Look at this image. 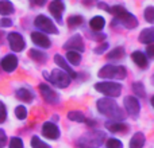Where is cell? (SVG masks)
<instances>
[{
  "label": "cell",
  "mask_w": 154,
  "mask_h": 148,
  "mask_svg": "<svg viewBox=\"0 0 154 148\" xmlns=\"http://www.w3.org/2000/svg\"><path fill=\"white\" fill-rule=\"evenodd\" d=\"M97 111L100 112L101 114H104L106 117L111 119V121H120V120L125 119V112L119 108L116 102L111 98H100L97 100Z\"/></svg>",
  "instance_id": "6da1fadb"
},
{
  "label": "cell",
  "mask_w": 154,
  "mask_h": 148,
  "mask_svg": "<svg viewBox=\"0 0 154 148\" xmlns=\"http://www.w3.org/2000/svg\"><path fill=\"white\" fill-rule=\"evenodd\" d=\"M104 140H106V133L100 132V131H92L77 140V146L79 148H99L103 146Z\"/></svg>",
  "instance_id": "7a4b0ae2"
},
{
  "label": "cell",
  "mask_w": 154,
  "mask_h": 148,
  "mask_svg": "<svg viewBox=\"0 0 154 148\" xmlns=\"http://www.w3.org/2000/svg\"><path fill=\"white\" fill-rule=\"evenodd\" d=\"M97 75L100 78H114V79H125L127 75V70L125 66H114V65H106L99 70Z\"/></svg>",
  "instance_id": "3957f363"
},
{
  "label": "cell",
  "mask_w": 154,
  "mask_h": 148,
  "mask_svg": "<svg viewBox=\"0 0 154 148\" xmlns=\"http://www.w3.org/2000/svg\"><path fill=\"white\" fill-rule=\"evenodd\" d=\"M95 89L97 92L103 93L107 97H119L122 93V85L118 82H97L95 85Z\"/></svg>",
  "instance_id": "277c9868"
},
{
  "label": "cell",
  "mask_w": 154,
  "mask_h": 148,
  "mask_svg": "<svg viewBox=\"0 0 154 148\" xmlns=\"http://www.w3.org/2000/svg\"><path fill=\"white\" fill-rule=\"evenodd\" d=\"M116 24H122L123 27L131 30V28H135V27L138 26V20H137V18L133 15V13H130L126 10H123L120 13L115 15V20H112V26H116Z\"/></svg>",
  "instance_id": "5b68a950"
},
{
  "label": "cell",
  "mask_w": 154,
  "mask_h": 148,
  "mask_svg": "<svg viewBox=\"0 0 154 148\" xmlns=\"http://www.w3.org/2000/svg\"><path fill=\"white\" fill-rule=\"evenodd\" d=\"M45 78L49 79V81H50L51 84H54L56 86L61 87V89L69 86V84H70V77L68 75L64 70H61V69H60V70L58 69L53 70L50 75H48V74L45 73Z\"/></svg>",
  "instance_id": "8992f818"
},
{
  "label": "cell",
  "mask_w": 154,
  "mask_h": 148,
  "mask_svg": "<svg viewBox=\"0 0 154 148\" xmlns=\"http://www.w3.org/2000/svg\"><path fill=\"white\" fill-rule=\"evenodd\" d=\"M34 24L37 28L42 30V31L48 32V34H58V28L56 27V24L49 18H46L45 15H38L34 20Z\"/></svg>",
  "instance_id": "52a82bcc"
},
{
  "label": "cell",
  "mask_w": 154,
  "mask_h": 148,
  "mask_svg": "<svg viewBox=\"0 0 154 148\" xmlns=\"http://www.w3.org/2000/svg\"><path fill=\"white\" fill-rule=\"evenodd\" d=\"M123 104H125V108L127 111V113L130 114L131 117H138L139 112H141V104H139L138 98L134 97V96H127L123 100Z\"/></svg>",
  "instance_id": "ba28073f"
},
{
  "label": "cell",
  "mask_w": 154,
  "mask_h": 148,
  "mask_svg": "<svg viewBox=\"0 0 154 148\" xmlns=\"http://www.w3.org/2000/svg\"><path fill=\"white\" fill-rule=\"evenodd\" d=\"M64 49H65V50H68V51H77V53H80V51H81V53H82V51H84V49H85L82 37H81V35H79V34L73 35V37L64 45Z\"/></svg>",
  "instance_id": "9c48e42d"
},
{
  "label": "cell",
  "mask_w": 154,
  "mask_h": 148,
  "mask_svg": "<svg viewBox=\"0 0 154 148\" xmlns=\"http://www.w3.org/2000/svg\"><path fill=\"white\" fill-rule=\"evenodd\" d=\"M8 43H10L11 50L16 51V53L22 51L24 49V46H26L23 37H22L20 34H18V32H11V34H8Z\"/></svg>",
  "instance_id": "30bf717a"
},
{
  "label": "cell",
  "mask_w": 154,
  "mask_h": 148,
  "mask_svg": "<svg viewBox=\"0 0 154 148\" xmlns=\"http://www.w3.org/2000/svg\"><path fill=\"white\" fill-rule=\"evenodd\" d=\"M39 90H41V94H42L43 100H45L46 102H49V104H56L57 101L60 100V98H58V94H57V93L54 92V90L51 89L49 85L41 84V85H39Z\"/></svg>",
  "instance_id": "8fae6325"
},
{
  "label": "cell",
  "mask_w": 154,
  "mask_h": 148,
  "mask_svg": "<svg viewBox=\"0 0 154 148\" xmlns=\"http://www.w3.org/2000/svg\"><path fill=\"white\" fill-rule=\"evenodd\" d=\"M49 11L53 15V18L56 19L57 22L61 23L62 22V12L65 11V4L61 1V0H53V1L49 4Z\"/></svg>",
  "instance_id": "7c38bea8"
},
{
  "label": "cell",
  "mask_w": 154,
  "mask_h": 148,
  "mask_svg": "<svg viewBox=\"0 0 154 148\" xmlns=\"http://www.w3.org/2000/svg\"><path fill=\"white\" fill-rule=\"evenodd\" d=\"M42 135L46 139H50V140H56L60 138V129L56 124L53 123H45L42 127Z\"/></svg>",
  "instance_id": "4fadbf2b"
},
{
  "label": "cell",
  "mask_w": 154,
  "mask_h": 148,
  "mask_svg": "<svg viewBox=\"0 0 154 148\" xmlns=\"http://www.w3.org/2000/svg\"><path fill=\"white\" fill-rule=\"evenodd\" d=\"M54 62H56V64L60 66V69L64 70V72L70 77V79L77 78V73L72 69V67H70V65L68 64V61H65L64 57H61L60 54H56V55H54Z\"/></svg>",
  "instance_id": "5bb4252c"
},
{
  "label": "cell",
  "mask_w": 154,
  "mask_h": 148,
  "mask_svg": "<svg viewBox=\"0 0 154 148\" xmlns=\"http://www.w3.org/2000/svg\"><path fill=\"white\" fill-rule=\"evenodd\" d=\"M31 40L37 46H39V47H42V49H49L51 46L50 39H49L45 34L38 32V31H35V32H32V34H31Z\"/></svg>",
  "instance_id": "9a60e30c"
},
{
  "label": "cell",
  "mask_w": 154,
  "mask_h": 148,
  "mask_svg": "<svg viewBox=\"0 0 154 148\" xmlns=\"http://www.w3.org/2000/svg\"><path fill=\"white\" fill-rule=\"evenodd\" d=\"M16 66H18V58L15 55H12V54H8L2 59V67L4 72L8 73L14 72L16 69Z\"/></svg>",
  "instance_id": "2e32d148"
},
{
  "label": "cell",
  "mask_w": 154,
  "mask_h": 148,
  "mask_svg": "<svg viewBox=\"0 0 154 148\" xmlns=\"http://www.w3.org/2000/svg\"><path fill=\"white\" fill-rule=\"evenodd\" d=\"M131 59H133L134 64L138 67H141V69H146V67L149 66L146 55H145L142 51H134V53L131 54Z\"/></svg>",
  "instance_id": "e0dca14e"
},
{
  "label": "cell",
  "mask_w": 154,
  "mask_h": 148,
  "mask_svg": "<svg viewBox=\"0 0 154 148\" xmlns=\"http://www.w3.org/2000/svg\"><path fill=\"white\" fill-rule=\"evenodd\" d=\"M139 42L145 45H150L154 42V27L142 30V32L139 34Z\"/></svg>",
  "instance_id": "ac0fdd59"
},
{
  "label": "cell",
  "mask_w": 154,
  "mask_h": 148,
  "mask_svg": "<svg viewBox=\"0 0 154 148\" xmlns=\"http://www.w3.org/2000/svg\"><path fill=\"white\" fill-rule=\"evenodd\" d=\"M106 128L111 132H127L128 127L127 124L120 121H107L106 123Z\"/></svg>",
  "instance_id": "d6986e66"
},
{
  "label": "cell",
  "mask_w": 154,
  "mask_h": 148,
  "mask_svg": "<svg viewBox=\"0 0 154 148\" xmlns=\"http://www.w3.org/2000/svg\"><path fill=\"white\" fill-rule=\"evenodd\" d=\"M146 138L142 132H137L130 140V148H143Z\"/></svg>",
  "instance_id": "ffe728a7"
},
{
  "label": "cell",
  "mask_w": 154,
  "mask_h": 148,
  "mask_svg": "<svg viewBox=\"0 0 154 148\" xmlns=\"http://www.w3.org/2000/svg\"><path fill=\"white\" fill-rule=\"evenodd\" d=\"M89 26L93 31H101L104 28V26H106V20H104L103 16H99V15L93 16L89 22Z\"/></svg>",
  "instance_id": "44dd1931"
},
{
  "label": "cell",
  "mask_w": 154,
  "mask_h": 148,
  "mask_svg": "<svg viewBox=\"0 0 154 148\" xmlns=\"http://www.w3.org/2000/svg\"><path fill=\"white\" fill-rule=\"evenodd\" d=\"M16 97L20 101H23V102H31L32 98H34V94L31 93V90L22 87V89H19L18 92H16Z\"/></svg>",
  "instance_id": "7402d4cb"
},
{
  "label": "cell",
  "mask_w": 154,
  "mask_h": 148,
  "mask_svg": "<svg viewBox=\"0 0 154 148\" xmlns=\"http://www.w3.org/2000/svg\"><path fill=\"white\" fill-rule=\"evenodd\" d=\"M14 12V4L8 0H0V13L2 15H10Z\"/></svg>",
  "instance_id": "603a6c76"
},
{
  "label": "cell",
  "mask_w": 154,
  "mask_h": 148,
  "mask_svg": "<svg viewBox=\"0 0 154 148\" xmlns=\"http://www.w3.org/2000/svg\"><path fill=\"white\" fill-rule=\"evenodd\" d=\"M68 119L72 120V121H77V123H85L87 117L84 116V113L80 111H72L68 113Z\"/></svg>",
  "instance_id": "cb8c5ba5"
},
{
  "label": "cell",
  "mask_w": 154,
  "mask_h": 148,
  "mask_svg": "<svg viewBox=\"0 0 154 148\" xmlns=\"http://www.w3.org/2000/svg\"><path fill=\"white\" fill-rule=\"evenodd\" d=\"M66 61H68V64H72L76 66V65H79L80 61H81V55H80V53H77V51H68Z\"/></svg>",
  "instance_id": "d4e9b609"
},
{
  "label": "cell",
  "mask_w": 154,
  "mask_h": 148,
  "mask_svg": "<svg viewBox=\"0 0 154 148\" xmlns=\"http://www.w3.org/2000/svg\"><path fill=\"white\" fill-rule=\"evenodd\" d=\"M123 57H125V49L123 47H116L111 53L107 54V58L108 59H122Z\"/></svg>",
  "instance_id": "484cf974"
},
{
  "label": "cell",
  "mask_w": 154,
  "mask_h": 148,
  "mask_svg": "<svg viewBox=\"0 0 154 148\" xmlns=\"http://www.w3.org/2000/svg\"><path fill=\"white\" fill-rule=\"evenodd\" d=\"M30 57H31L34 61H37V62H45L46 61V54L45 53H42V51H39V50H34L32 49L31 51H30Z\"/></svg>",
  "instance_id": "4316f807"
},
{
  "label": "cell",
  "mask_w": 154,
  "mask_h": 148,
  "mask_svg": "<svg viewBox=\"0 0 154 148\" xmlns=\"http://www.w3.org/2000/svg\"><path fill=\"white\" fill-rule=\"evenodd\" d=\"M143 16H145V20L146 22H149V23H154V7L149 5V7L145 8Z\"/></svg>",
  "instance_id": "83f0119b"
},
{
  "label": "cell",
  "mask_w": 154,
  "mask_h": 148,
  "mask_svg": "<svg viewBox=\"0 0 154 148\" xmlns=\"http://www.w3.org/2000/svg\"><path fill=\"white\" fill-rule=\"evenodd\" d=\"M82 22H84V19H82V16H80V15H73L68 19L69 27H77V26H80Z\"/></svg>",
  "instance_id": "f1b7e54d"
},
{
  "label": "cell",
  "mask_w": 154,
  "mask_h": 148,
  "mask_svg": "<svg viewBox=\"0 0 154 148\" xmlns=\"http://www.w3.org/2000/svg\"><path fill=\"white\" fill-rule=\"evenodd\" d=\"M133 90L138 97H143L145 96V87L142 82H134L133 84Z\"/></svg>",
  "instance_id": "f546056e"
},
{
  "label": "cell",
  "mask_w": 154,
  "mask_h": 148,
  "mask_svg": "<svg viewBox=\"0 0 154 148\" xmlns=\"http://www.w3.org/2000/svg\"><path fill=\"white\" fill-rule=\"evenodd\" d=\"M15 116L18 117L19 120H24L27 117V109L24 108L23 105H19L15 108Z\"/></svg>",
  "instance_id": "4dcf8cb0"
},
{
  "label": "cell",
  "mask_w": 154,
  "mask_h": 148,
  "mask_svg": "<svg viewBox=\"0 0 154 148\" xmlns=\"http://www.w3.org/2000/svg\"><path fill=\"white\" fill-rule=\"evenodd\" d=\"M31 147L32 148H50L46 143H43L38 136H34V138L31 139Z\"/></svg>",
  "instance_id": "1f68e13d"
},
{
  "label": "cell",
  "mask_w": 154,
  "mask_h": 148,
  "mask_svg": "<svg viewBox=\"0 0 154 148\" xmlns=\"http://www.w3.org/2000/svg\"><path fill=\"white\" fill-rule=\"evenodd\" d=\"M106 147L107 148H123V144L118 139H108L106 143Z\"/></svg>",
  "instance_id": "d6a6232c"
},
{
  "label": "cell",
  "mask_w": 154,
  "mask_h": 148,
  "mask_svg": "<svg viewBox=\"0 0 154 148\" xmlns=\"http://www.w3.org/2000/svg\"><path fill=\"white\" fill-rule=\"evenodd\" d=\"M8 148H23V141L19 138H12L10 141V147Z\"/></svg>",
  "instance_id": "836d02e7"
},
{
  "label": "cell",
  "mask_w": 154,
  "mask_h": 148,
  "mask_svg": "<svg viewBox=\"0 0 154 148\" xmlns=\"http://www.w3.org/2000/svg\"><path fill=\"white\" fill-rule=\"evenodd\" d=\"M7 119V109H5V105L0 101V124L5 121Z\"/></svg>",
  "instance_id": "e575fe53"
},
{
  "label": "cell",
  "mask_w": 154,
  "mask_h": 148,
  "mask_svg": "<svg viewBox=\"0 0 154 148\" xmlns=\"http://www.w3.org/2000/svg\"><path fill=\"white\" fill-rule=\"evenodd\" d=\"M7 143V135L3 129H0V148H3Z\"/></svg>",
  "instance_id": "d590c367"
},
{
  "label": "cell",
  "mask_w": 154,
  "mask_h": 148,
  "mask_svg": "<svg viewBox=\"0 0 154 148\" xmlns=\"http://www.w3.org/2000/svg\"><path fill=\"white\" fill-rule=\"evenodd\" d=\"M107 49H108V43H103L101 46H99V47L95 49V53L96 54H101V53H104Z\"/></svg>",
  "instance_id": "8d00e7d4"
},
{
  "label": "cell",
  "mask_w": 154,
  "mask_h": 148,
  "mask_svg": "<svg viewBox=\"0 0 154 148\" xmlns=\"http://www.w3.org/2000/svg\"><path fill=\"white\" fill-rule=\"evenodd\" d=\"M146 54L150 57V58H154V43H150L146 49Z\"/></svg>",
  "instance_id": "74e56055"
},
{
  "label": "cell",
  "mask_w": 154,
  "mask_h": 148,
  "mask_svg": "<svg viewBox=\"0 0 154 148\" xmlns=\"http://www.w3.org/2000/svg\"><path fill=\"white\" fill-rule=\"evenodd\" d=\"M0 26L2 27H10V26H12V22L7 18H3L2 20H0Z\"/></svg>",
  "instance_id": "f35d334b"
},
{
  "label": "cell",
  "mask_w": 154,
  "mask_h": 148,
  "mask_svg": "<svg viewBox=\"0 0 154 148\" xmlns=\"http://www.w3.org/2000/svg\"><path fill=\"white\" fill-rule=\"evenodd\" d=\"M46 1H48V0H32V3H34L35 5H39V7H41V5L45 4Z\"/></svg>",
  "instance_id": "ab89813d"
},
{
  "label": "cell",
  "mask_w": 154,
  "mask_h": 148,
  "mask_svg": "<svg viewBox=\"0 0 154 148\" xmlns=\"http://www.w3.org/2000/svg\"><path fill=\"white\" fill-rule=\"evenodd\" d=\"M152 105H153V108H154V96L152 97Z\"/></svg>",
  "instance_id": "60d3db41"
},
{
  "label": "cell",
  "mask_w": 154,
  "mask_h": 148,
  "mask_svg": "<svg viewBox=\"0 0 154 148\" xmlns=\"http://www.w3.org/2000/svg\"><path fill=\"white\" fill-rule=\"evenodd\" d=\"M152 82H153V85H154V75L152 77Z\"/></svg>",
  "instance_id": "b9f144b4"
}]
</instances>
